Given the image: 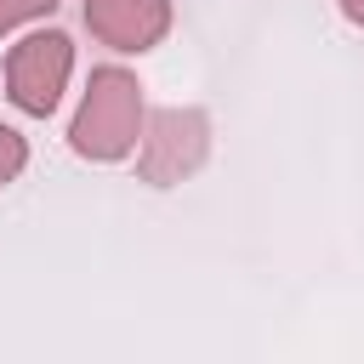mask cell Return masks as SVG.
Here are the masks:
<instances>
[{"label": "cell", "instance_id": "277c9868", "mask_svg": "<svg viewBox=\"0 0 364 364\" xmlns=\"http://www.w3.org/2000/svg\"><path fill=\"white\" fill-rule=\"evenodd\" d=\"M85 28L114 51H148L171 28V0H85Z\"/></svg>", "mask_w": 364, "mask_h": 364}, {"label": "cell", "instance_id": "3957f363", "mask_svg": "<svg viewBox=\"0 0 364 364\" xmlns=\"http://www.w3.org/2000/svg\"><path fill=\"white\" fill-rule=\"evenodd\" d=\"M205 148H210V119L199 108H159L142 131V176L171 188L188 171H199Z\"/></svg>", "mask_w": 364, "mask_h": 364}, {"label": "cell", "instance_id": "6da1fadb", "mask_svg": "<svg viewBox=\"0 0 364 364\" xmlns=\"http://www.w3.org/2000/svg\"><path fill=\"white\" fill-rule=\"evenodd\" d=\"M142 136V85L125 68H97L85 85V102L68 125V148L80 159H119Z\"/></svg>", "mask_w": 364, "mask_h": 364}, {"label": "cell", "instance_id": "5b68a950", "mask_svg": "<svg viewBox=\"0 0 364 364\" xmlns=\"http://www.w3.org/2000/svg\"><path fill=\"white\" fill-rule=\"evenodd\" d=\"M23 165H28V148H23V136H17L11 125H0V188H6V182H11Z\"/></svg>", "mask_w": 364, "mask_h": 364}, {"label": "cell", "instance_id": "8992f818", "mask_svg": "<svg viewBox=\"0 0 364 364\" xmlns=\"http://www.w3.org/2000/svg\"><path fill=\"white\" fill-rule=\"evenodd\" d=\"M57 0H0V34H11L17 23H28V17H46Z\"/></svg>", "mask_w": 364, "mask_h": 364}, {"label": "cell", "instance_id": "7a4b0ae2", "mask_svg": "<svg viewBox=\"0 0 364 364\" xmlns=\"http://www.w3.org/2000/svg\"><path fill=\"white\" fill-rule=\"evenodd\" d=\"M68 68H74V46H68V34H57V28L28 34V40H17L11 57H6V97H11L23 114L46 119V114L63 102Z\"/></svg>", "mask_w": 364, "mask_h": 364}, {"label": "cell", "instance_id": "52a82bcc", "mask_svg": "<svg viewBox=\"0 0 364 364\" xmlns=\"http://www.w3.org/2000/svg\"><path fill=\"white\" fill-rule=\"evenodd\" d=\"M341 11H347V17L358 23V28H364V0H341Z\"/></svg>", "mask_w": 364, "mask_h": 364}]
</instances>
